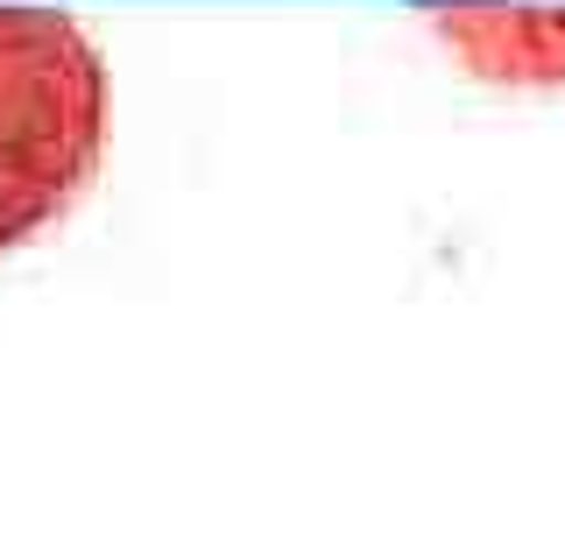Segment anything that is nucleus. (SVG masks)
<instances>
[{"mask_svg":"<svg viewBox=\"0 0 565 544\" xmlns=\"http://www.w3.org/2000/svg\"><path fill=\"white\" fill-rule=\"evenodd\" d=\"M114 135V72L93 29L50 0H0V262L93 191Z\"/></svg>","mask_w":565,"mask_h":544,"instance_id":"f257e3e1","label":"nucleus"},{"mask_svg":"<svg viewBox=\"0 0 565 544\" xmlns=\"http://www.w3.org/2000/svg\"><path fill=\"white\" fill-rule=\"evenodd\" d=\"M424 29L473 85L565 93V0H431Z\"/></svg>","mask_w":565,"mask_h":544,"instance_id":"f03ea898","label":"nucleus"}]
</instances>
